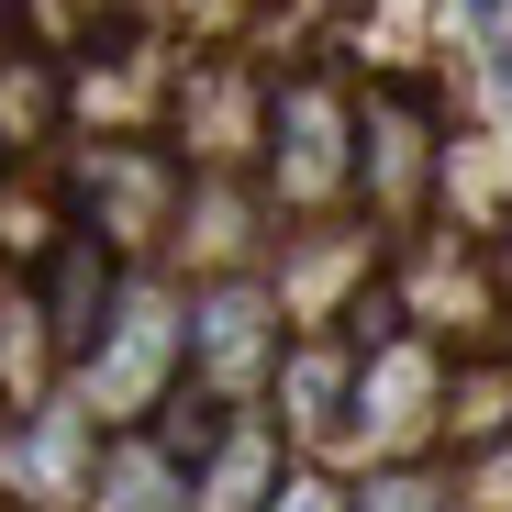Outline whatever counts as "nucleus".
<instances>
[{
    "mask_svg": "<svg viewBox=\"0 0 512 512\" xmlns=\"http://www.w3.org/2000/svg\"><path fill=\"white\" fill-rule=\"evenodd\" d=\"M256 479H268V446H234V457H223V479H212V512H256V501H245Z\"/></svg>",
    "mask_w": 512,
    "mask_h": 512,
    "instance_id": "20e7f679",
    "label": "nucleus"
},
{
    "mask_svg": "<svg viewBox=\"0 0 512 512\" xmlns=\"http://www.w3.org/2000/svg\"><path fill=\"white\" fill-rule=\"evenodd\" d=\"M256 323H268V301H256L245 279H223V290L201 301V323H190V346H201V357L234 379V368H245V346H256Z\"/></svg>",
    "mask_w": 512,
    "mask_h": 512,
    "instance_id": "f03ea898",
    "label": "nucleus"
},
{
    "mask_svg": "<svg viewBox=\"0 0 512 512\" xmlns=\"http://www.w3.org/2000/svg\"><path fill=\"white\" fill-rule=\"evenodd\" d=\"M357 512H435V479H379Z\"/></svg>",
    "mask_w": 512,
    "mask_h": 512,
    "instance_id": "39448f33",
    "label": "nucleus"
},
{
    "mask_svg": "<svg viewBox=\"0 0 512 512\" xmlns=\"http://www.w3.org/2000/svg\"><path fill=\"white\" fill-rule=\"evenodd\" d=\"M479 34H490V78H501V101H512V34H501V0H468Z\"/></svg>",
    "mask_w": 512,
    "mask_h": 512,
    "instance_id": "423d86ee",
    "label": "nucleus"
},
{
    "mask_svg": "<svg viewBox=\"0 0 512 512\" xmlns=\"http://www.w3.org/2000/svg\"><path fill=\"white\" fill-rule=\"evenodd\" d=\"M101 301H112L101 245H67V268H56V346H67V357H90V334H101L90 312H101Z\"/></svg>",
    "mask_w": 512,
    "mask_h": 512,
    "instance_id": "7ed1b4c3",
    "label": "nucleus"
},
{
    "mask_svg": "<svg viewBox=\"0 0 512 512\" xmlns=\"http://www.w3.org/2000/svg\"><path fill=\"white\" fill-rule=\"evenodd\" d=\"M156 412H167V423H156V457L201 479V468L223 457V401H212V390H167Z\"/></svg>",
    "mask_w": 512,
    "mask_h": 512,
    "instance_id": "f257e3e1",
    "label": "nucleus"
}]
</instances>
